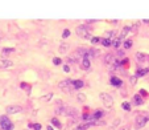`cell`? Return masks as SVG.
Segmentation results:
<instances>
[{
    "label": "cell",
    "mask_w": 149,
    "mask_h": 130,
    "mask_svg": "<svg viewBox=\"0 0 149 130\" xmlns=\"http://www.w3.org/2000/svg\"><path fill=\"white\" fill-rule=\"evenodd\" d=\"M77 35L78 37L81 39H84V40H89L91 39V33H90V28L87 25H79L77 28Z\"/></svg>",
    "instance_id": "obj_1"
},
{
    "label": "cell",
    "mask_w": 149,
    "mask_h": 130,
    "mask_svg": "<svg viewBox=\"0 0 149 130\" xmlns=\"http://www.w3.org/2000/svg\"><path fill=\"white\" fill-rule=\"evenodd\" d=\"M0 127L3 130H13L15 125L11 122V119L7 117V116H2L0 117Z\"/></svg>",
    "instance_id": "obj_2"
},
{
    "label": "cell",
    "mask_w": 149,
    "mask_h": 130,
    "mask_svg": "<svg viewBox=\"0 0 149 130\" xmlns=\"http://www.w3.org/2000/svg\"><path fill=\"white\" fill-rule=\"evenodd\" d=\"M100 100H102V102H103V105L107 109H111L114 106V98L108 93H100Z\"/></svg>",
    "instance_id": "obj_3"
},
{
    "label": "cell",
    "mask_w": 149,
    "mask_h": 130,
    "mask_svg": "<svg viewBox=\"0 0 149 130\" xmlns=\"http://www.w3.org/2000/svg\"><path fill=\"white\" fill-rule=\"evenodd\" d=\"M5 112H7V114H17V113L22 112V108L19 105H11V106H7Z\"/></svg>",
    "instance_id": "obj_4"
},
{
    "label": "cell",
    "mask_w": 149,
    "mask_h": 130,
    "mask_svg": "<svg viewBox=\"0 0 149 130\" xmlns=\"http://www.w3.org/2000/svg\"><path fill=\"white\" fill-rule=\"evenodd\" d=\"M70 85H73V80H71V78H66L65 81H62V82L58 84V86H59L61 89H64L65 92H69V86H70Z\"/></svg>",
    "instance_id": "obj_5"
},
{
    "label": "cell",
    "mask_w": 149,
    "mask_h": 130,
    "mask_svg": "<svg viewBox=\"0 0 149 130\" xmlns=\"http://www.w3.org/2000/svg\"><path fill=\"white\" fill-rule=\"evenodd\" d=\"M146 117H141V116H139L137 118H136V127L137 129H141V127H144L145 125H146Z\"/></svg>",
    "instance_id": "obj_6"
},
{
    "label": "cell",
    "mask_w": 149,
    "mask_h": 130,
    "mask_svg": "<svg viewBox=\"0 0 149 130\" xmlns=\"http://www.w3.org/2000/svg\"><path fill=\"white\" fill-rule=\"evenodd\" d=\"M13 63L11 60H7V58H0V69H5V68H9L12 66Z\"/></svg>",
    "instance_id": "obj_7"
},
{
    "label": "cell",
    "mask_w": 149,
    "mask_h": 130,
    "mask_svg": "<svg viewBox=\"0 0 149 130\" xmlns=\"http://www.w3.org/2000/svg\"><path fill=\"white\" fill-rule=\"evenodd\" d=\"M146 56L148 55H145V53H141V52H137L136 53V61H137V63H145V61H146Z\"/></svg>",
    "instance_id": "obj_8"
},
{
    "label": "cell",
    "mask_w": 149,
    "mask_h": 130,
    "mask_svg": "<svg viewBox=\"0 0 149 130\" xmlns=\"http://www.w3.org/2000/svg\"><path fill=\"white\" fill-rule=\"evenodd\" d=\"M111 85H114V86H121L123 81L119 77H111Z\"/></svg>",
    "instance_id": "obj_9"
},
{
    "label": "cell",
    "mask_w": 149,
    "mask_h": 130,
    "mask_svg": "<svg viewBox=\"0 0 149 130\" xmlns=\"http://www.w3.org/2000/svg\"><path fill=\"white\" fill-rule=\"evenodd\" d=\"M116 61V57L112 55V53H108V55L106 56V64H115Z\"/></svg>",
    "instance_id": "obj_10"
},
{
    "label": "cell",
    "mask_w": 149,
    "mask_h": 130,
    "mask_svg": "<svg viewBox=\"0 0 149 130\" xmlns=\"http://www.w3.org/2000/svg\"><path fill=\"white\" fill-rule=\"evenodd\" d=\"M131 29H132V28H131V25H125V27L123 28V31H121V33H120V37H119V39H120V40H121V39H124V37L128 35V32H129Z\"/></svg>",
    "instance_id": "obj_11"
},
{
    "label": "cell",
    "mask_w": 149,
    "mask_h": 130,
    "mask_svg": "<svg viewBox=\"0 0 149 130\" xmlns=\"http://www.w3.org/2000/svg\"><path fill=\"white\" fill-rule=\"evenodd\" d=\"M83 85H84V82H83L82 80H74V81H73V86H74V89H81Z\"/></svg>",
    "instance_id": "obj_12"
},
{
    "label": "cell",
    "mask_w": 149,
    "mask_h": 130,
    "mask_svg": "<svg viewBox=\"0 0 149 130\" xmlns=\"http://www.w3.org/2000/svg\"><path fill=\"white\" fill-rule=\"evenodd\" d=\"M133 102H135L136 105H143L144 104V100L141 98L140 94H136V96H133Z\"/></svg>",
    "instance_id": "obj_13"
},
{
    "label": "cell",
    "mask_w": 149,
    "mask_h": 130,
    "mask_svg": "<svg viewBox=\"0 0 149 130\" xmlns=\"http://www.w3.org/2000/svg\"><path fill=\"white\" fill-rule=\"evenodd\" d=\"M148 71H149L148 68H144V69H137L135 76H136V77H141V76H145V74L148 73Z\"/></svg>",
    "instance_id": "obj_14"
},
{
    "label": "cell",
    "mask_w": 149,
    "mask_h": 130,
    "mask_svg": "<svg viewBox=\"0 0 149 130\" xmlns=\"http://www.w3.org/2000/svg\"><path fill=\"white\" fill-rule=\"evenodd\" d=\"M99 55H100V51H98V49H89V58L99 56Z\"/></svg>",
    "instance_id": "obj_15"
},
{
    "label": "cell",
    "mask_w": 149,
    "mask_h": 130,
    "mask_svg": "<svg viewBox=\"0 0 149 130\" xmlns=\"http://www.w3.org/2000/svg\"><path fill=\"white\" fill-rule=\"evenodd\" d=\"M69 48H70V45L66 44V43H64V44L59 45V52H61V53H66V52L69 51Z\"/></svg>",
    "instance_id": "obj_16"
},
{
    "label": "cell",
    "mask_w": 149,
    "mask_h": 130,
    "mask_svg": "<svg viewBox=\"0 0 149 130\" xmlns=\"http://www.w3.org/2000/svg\"><path fill=\"white\" fill-rule=\"evenodd\" d=\"M114 36H116V31H108V32L104 33V39H109V40H111Z\"/></svg>",
    "instance_id": "obj_17"
},
{
    "label": "cell",
    "mask_w": 149,
    "mask_h": 130,
    "mask_svg": "<svg viewBox=\"0 0 149 130\" xmlns=\"http://www.w3.org/2000/svg\"><path fill=\"white\" fill-rule=\"evenodd\" d=\"M82 66L84 69H90V58H83L82 60Z\"/></svg>",
    "instance_id": "obj_18"
},
{
    "label": "cell",
    "mask_w": 149,
    "mask_h": 130,
    "mask_svg": "<svg viewBox=\"0 0 149 130\" xmlns=\"http://www.w3.org/2000/svg\"><path fill=\"white\" fill-rule=\"evenodd\" d=\"M53 98V94L52 93H49V94H45V96H42L41 97V101H44V102H49L50 100Z\"/></svg>",
    "instance_id": "obj_19"
},
{
    "label": "cell",
    "mask_w": 149,
    "mask_h": 130,
    "mask_svg": "<svg viewBox=\"0 0 149 130\" xmlns=\"http://www.w3.org/2000/svg\"><path fill=\"white\" fill-rule=\"evenodd\" d=\"M77 114V110L73 109V108H66V114L65 116H75Z\"/></svg>",
    "instance_id": "obj_20"
},
{
    "label": "cell",
    "mask_w": 149,
    "mask_h": 130,
    "mask_svg": "<svg viewBox=\"0 0 149 130\" xmlns=\"http://www.w3.org/2000/svg\"><path fill=\"white\" fill-rule=\"evenodd\" d=\"M52 125H54V126H56V127H58V129H61L62 127V125H61V122L57 119V118H52Z\"/></svg>",
    "instance_id": "obj_21"
},
{
    "label": "cell",
    "mask_w": 149,
    "mask_h": 130,
    "mask_svg": "<svg viewBox=\"0 0 149 130\" xmlns=\"http://www.w3.org/2000/svg\"><path fill=\"white\" fill-rule=\"evenodd\" d=\"M132 47V40H125L124 41V49H129Z\"/></svg>",
    "instance_id": "obj_22"
},
{
    "label": "cell",
    "mask_w": 149,
    "mask_h": 130,
    "mask_svg": "<svg viewBox=\"0 0 149 130\" xmlns=\"http://www.w3.org/2000/svg\"><path fill=\"white\" fill-rule=\"evenodd\" d=\"M121 108H123L124 110H127V112H129V110H131V105H129L128 102H123V104H121Z\"/></svg>",
    "instance_id": "obj_23"
},
{
    "label": "cell",
    "mask_w": 149,
    "mask_h": 130,
    "mask_svg": "<svg viewBox=\"0 0 149 130\" xmlns=\"http://www.w3.org/2000/svg\"><path fill=\"white\" fill-rule=\"evenodd\" d=\"M102 44H103V47H108V45H111V40L109 39H103L102 40Z\"/></svg>",
    "instance_id": "obj_24"
},
{
    "label": "cell",
    "mask_w": 149,
    "mask_h": 130,
    "mask_svg": "<svg viewBox=\"0 0 149 130\" xmlns=\"http://www.w3.org/2000/svg\"><path fill=\"white\" fill-rule=\"evenodd\" d=\"M77 97H78V100H79L81 102H84L86 101V94H83V93H79Z\"/></svg>",
    "instance_id": "obj_25"
},
{
    "label": "cell",
    "mask_w": 149,
    "mask_h": 130,
    "mask_svg": "<svg viewBox=\"0 0 149 130\" xmlns=\"http://www.w3.org/2000/svg\"><path fill=\"white\" fill-rule=\"evenodd\" d=\"M102 116H103V112H102V110H96V113L94 114V118L98 119V118H100Z\"/></svg>",
    "instance_id": "obj_26"
},
{
    "label": "cell",
    "mask_w": 149,
    "mask_h": 130,
    "mask_svg": "<svg viewBox=\"0 0 149 130\" xmlns=\"http://www.w3.org/2000/svg\"><path fill=\"white\" fill-rule=\"evenodd\" d=\"M61 63H62V60H61L59 57H54V58H53V64H54V65H61Z\"/></svg>",
    "instance_id": "obj_27"
},
{
    "label": "cell",
    "mask_w": 149,
    "mask_h": 130,
    "mask_svg": "<svg viewBox=\"0 0 149 130\" xmlns=\"http://www.w3.org/2000/svg\"><path fill=\"white\" fill-rule=\"evenodd\" d=\"M69 36H70V31L69 29H65L64 33H62V37H64V39H67Z\"/></svg>",
    "instance_id": "obj_28"
},
{
    "label": "cell",
    "mask_w": 149,
    "mask_h": 130,
    "mask_svg": "<svg viewBox=\"0 0 149 130\" xmlns=\"http://www.w3.org/2000/svg\"><path fill=\"white\" fill-rule=\"evenodd\" d=\"M102 40H100V37H92L91 39V43L92 44H98V43H100Z\"/></svg>",
    "instance_id": "obj_29"
},
{
    "label": "cell",
    "mask_w": 149,
    "mask_h": 130,
    "mask_svg": "<svg viewBox=\"0 0 149 130\" xmlns=\"http://www.w3.org/2000/svg\"><path fill=\"white\" fill-rule=\"evenodd\" d=\"M136 81H137V77H136V76H132V77L129 78V82L132 84V85H135V84H136Z\"/></svg>",
    "instance_id": "obj_30"
},
{
    "label": "cell",
    "mask_w": 149,
    "mask_h": 130,
    "mask_svg": "<svg viewBox=\"0 0 149 130\" xmlns=\"http://www.w3.org/2000/svg\"><path fill=\"white\" fill-rule=\"evenodd\" d=\"M112 45H114L115 48H119V45H120V39H116V40L112 43Z\"/></svg>",
    "instance_id": "obj_31"
},
{
    "label": "cell",
    "mask_w": 149,
    "mask_h": 130,
    "mask_svg": "<svg viewBox=\"0 0 149 130\" xmlns=\"http://www.w3.org/2000/svg\"><path fill=\"white\" fill-rule=\"evenodd\" d=\"M15 49L13 48H4L3 49V53H4V55H7V53H9V52H13Z\"/></svg>",
    "instance_id": "obj_32"
},
{
    "label": "cell",
    "mask_w": 149,
    "mask_h": 130,
    "mask_svg": "<svg viewBox=\"0 0 149 130\" xmlns=\"http://www.w3.org/2000/svg\"><path fill=\"white\" fill-rule=\"evenodd\" d=\"M67 61H69V63H77V58H74V57H67Z\"/></svg>",
    "instance_id": "obj_33"
},
{
    "label": "cell",
    "mask_w": 149,
    "mask_h": 130,
    "mask_svg": "<svg viewBox=\"0 0 149 130\" xmlns=\"http://www.w3.org/2000/svg\"><path fill=\"white\" fill-rule=\"evenodd\" d=\"M33 129H34V130H41V125H40V124H34V125H33Z\"/></svg>",
    "instance_id": "obj_34"
},
{
    "label": "cell",
    "mask_w": 149,
    "mask_h": 130,
    "mask_svg": "<svg viewBox=\"0 0 149 130\" xmlns=\"http://www.w3.org/2000/svg\"><path fill=\"white\" fill-rule=\"evenodd\" d=\"M64 72H66V73H69V72H70V68H69L67 65H64Z\"/></svg>",
    "instance_id": "obj_35"
},
{
    "label": "cell",
    "mask_w": 149,
    "mask_h": 130,
    "mask_svg": "<svg viewBox=\"0 0 149 130\" xmlns=\"http://www.w3.org/2000/svg\"><path fill=\"white\" fill-rule=\"evenodd\" d=\"M119 124H120V119H115V121H114V126H117Z\"/></svg>",
    "instance_id": "obj_36"
},
{
    "label": "cell",
    "mask_w": 149,
    "mask_h": 130,
    "mask_svg": "<svg viewBox=\"0 0 149 130\" xmlns=\"http://www.w3.org/2000/svg\"><path fill=\"white\" fill-rule=\"evenodd\" d=\"M141 94H143V96H145V94H146V92H145L144 89H141Z\"/></svg>",
    "instance_id": "obj_37"
},
{
    "label": "cell",
    "mask_w": 149,
    "mask_h": 130,
    "mask_svg": "<svg viewBox=\"0 0 149 130\" xmlns=\"http://www.w3.org/2000/svg\"><path fill=\"white\" fill-rule=\"evenodd\" d=\"M46 130H54V129H53L52 126H48V129H46Z\"/></svg>",
    "instance_id": "obj_38"
},
{
    "label": "cell",
    "mask_w": 149,
    "mask_h": 130,
    "mask_svg": "<svg viewBox=\"0 0 149 130\" xmlns=\"http://www.w3.org/2000/svg\"><path fill=\"white\" fill-rule=\"evenodd\" d=\"M146 63H149V55L146 56Z\"/></svg>",
    "instance_id": "obj_39"
},
{
    "label": "cell",
    "mask_w": 149,
    "mask_h": 130,
    "mask_svg": "<svg viewBox=\"0 0 149 130\" xmlns=\"http://www.w3.org/2000/svg\"><path fill=\"white\" fill-rule=\"evenodd\" d=\"M146 121H149V116H146Z\"/></svg>",
    "instance_id": "obj_40"
},
{
    "label": "cell",
    "mask_w": 149,
    "mask_h": 130,
    "mask_svg": "<svg viewBox=\"0 0 149 130\" xmlns=\"http://www.w3.org/2000/svg\"><path fill=\"white\" fill-rule=\"evenodd\" d=\"M27 130H28V129H27Z\"/></svg>",
    "instance_id": "obj_41"
}]
</instances>
